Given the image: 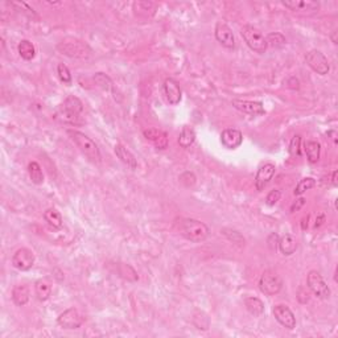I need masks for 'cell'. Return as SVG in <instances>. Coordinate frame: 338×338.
Masks as SVG:
<instances>
[{
	"instance_id": "6da1fadb",
	"label": "cell",
	"mask_w": 338,
	"mask_h": 338,
	"mask_svg": "<svg viewBox=\"0 0 338 338\" xmlns=\"http://www.w3.org/2000/svg\"><path fill=\"white\" fill-rule=\"evenodd\" d=\"M176 226H177V230L180 231V234L184 238L193 242V243L204 242L210 234V229H209L208 225L194 218L180 219Z\"/></svg>"
},
{
	"instance_id": "7a4b0ae2",
	"label": "cell",
	"mask_w": 338,
	"mask_h": 338,
	"mask_svg": "<svg viewBox=\"0 0 338 338\" xmlns=\"http://www.w3.org/2000/svg\"><path fill=\"white\" fill-rule=\"evenodd\" d=\"M67 135L70 136V139L74 141V144L77 145L85 156H87V159L91 160L93 163L99 164L102 161V155H100V151L98 148L97 143L93 140L91 138H89L87 135H85L81 131L77 130H67Z\"/></svg>"
},
{
	"instance_id": "3957f363",
	"label": "cell",
	"mask_w": 338,
	"mask_h": 338,
	"mask_svg": "<svg viewBox=\"0 0 338 338\" xmlns=\"http://www.w3.org/2000/svg\"><path fill=\"white\" fill-rule=\"evenodd\" d=\"M82 111H83V103H82V100L78 97L69 95L66 99L63 100V103L61 104L58 115H60L62 122L77 126V124H81L82 123Z\"/></svg>"
},
{
	"instance_id": "277c9868",
	"label": "cell",
	"mask_w": 338,
	"mask_h": 338,
	"mask_svg": "<svg viewBox=\"0 0 338 338\" xmlns=\"http://www.w3.org/2000/svg\"><path fill=\"white\" fill-rule=\"evenodd\" d=\"M241 34L251 50H254L255 53H259V54H263V53L267 52V40L264 37V34L259 29H257L255 26L243 25L241 29Z\"/></svg>"
},
{
	"instance_id": "5b68a950",
	"label": "cell",
	"mask_w": 338,
	"mask_h": 338,
	"mask_svg": "<svg viewBox=\"0 0 338 338\" xmlns=\"http://www.w3.org/2000/svg\"><path fill=\"white\" fill-rule=\"evenodd\" d=\"M57 49L62 54L70 57V58H79V60H87L91 56V49L87 44L79 40H63L57 45Z\"/></svg>"
},
{
	"instance_id": "8992f818",
	"label": "cell",
	"mask_w": 338,
	"mask_h": 338,
	"mask_svg": "<svg viewBox=\"0 0 338 338\" xmlns=\"http://www.w3.org/2000/svg\"><path fill=\"white\" fill-rule=\"evenodd\" d=\"M307 284L308 288L312 291L313 295H316L319 299L327 300L331 298V288L328 287L327 282L324 280L323 275L317 271H309L307 276Z\"/></svg>"
},
{
	"instance_id": "52a82bcc",
	"label": "cell",
	"mask_w": 338,
	"mask_h": 338,
	"mask_svg": "<svg viewBox=\"0 0 338 338\" xmlns=\"http://www.w3.org/2000/svg\"><path fill=\"white\" fill-rule=\"evenodd\" d=\"M259 288L264 295L274 296L279 294L283 288V280L280 276L274 271H266L263 275L260 276Z\"/></svg>"
},
{
	"instance_id": "ba28073f",
	"label": "cell",
	"mask_w": 338,
	"mask_h": 338,
	"mask_svg": "<svg viewBox=\"0 0 338 338\" xmlns=\"http://www.w3.org/2000/svg\"><path fill=\"white\" fill-rule=\"evenodd\" d=\"M305 61L308 63V66L312 69L313 71H316L317 74L325 75L329 73L331 70V66H329V61L325 57L323 52L313 49L311 52L307 53L305 56Z\"/></svg>"
},
{
	"instance_id": "9c48e42d",
	"label": "cell",
	"mask_w": 338,
	"mask_h": 338,
	"mask_svg": "<svg viewBox=\"0 0 338 338\" xmlns=\"http://www.w3.org/2000/svg\"><path fill=\"white\" fill-rule=\"evenodd\" d=\"M283 4L290 11L301 13V15H313L320 9L319 1H312V0H291V1H283Z\"/></svg>"
},
{
	"instance_id": "30bf717a",
	"label": "cell",
	"mask_w": 338,
	"mask_h": 338,
	"mask_svg": "<svg viewBox=\"0 0 338 338\" xmlns=\"http://www.w3.org/2000/svg\"><path fill=\"white\" fill-rule=\"evenodd\" d=\"M34 264V254L29 249H19L12 257V266L19 271H29Z\"/></svg>"
},
{
	"instance_id": "8fae6325",
	"label": "cell",
	"mask_w": 338,
	"mask_h": 338,
	"mask_svg": "<svg viewBox=\"0 0 338 338\" xmlns=\"http://www.w3.org/2000/svg\"><path fill=\"white\" fill-rule=\"evenodd\" d=\"M57 323L63 329H78L83 324V319L75 308H69L57 319Z\"/></svg>"
},
{
	"instance_id": "7c38bea8",
	"label": "cell",
	"mask_w": 338,
	"mask_h": 338,
	"mask_svg": "<svg viewBox=\"0 0 338 338\" xmlns=\"http://www.w3.org/2000/svg\"><path fill=\"white\" fill-rule=\"evenodd\" d=\"M214 34L219 44L225 46L226 49H234L235 48V37L233 33V29L227 25L225 21H218L214 29Z\"/></svg>"
},
{
	"instance_id": "4fadbf2b",
	"label": "cell",
	"mask_w": 338,
	"mask_h": 338,
	"mask_svg": "<svg viewBox=\"0 0 338 338\" xmlns=\"http://www.w3.org/2000/svg\"><path fill=\"white\" fill-rule=\"evenodd\" d=\"M272 313H274L276 321L284 328H287V329L292 331L296 327V317H295L294 312L287 305H276L272 309Z\"/></svg>"
},
{
	"instance_id": "5bb4252c",
	"label": "cell",
	"mask_w": 338,
	"mask_h": 338,
	"mask_svg": "<svg viewBox=\"0 0 338 338\" xmlns=\"http://www.w3.org/2000/svg\"><path fill=\"white\" fill-rule=\"evenodd\" d=\"M231 104L239 111L245 112V114H250V115H263L266 112L263 103L258 102V100L234 99L231 102Z\"/></svg>"
},
{
	"instance_id": "9a60e30c",
	"label": "cell",
	"mask_w": 338,
	"mask_h": 338,
	"mask_svg": "<svg viewBox=\"0 0 338 338\" xmlns=\"http://www.w3.org/2000/svg\"><path fill=\"white\" fill-rule=\"evenodd\" d=\"M276 172V167L271 163L263 164L262 167L258 169L257 177H255V188L258 190H263L268 185V182L271 181L274 175Z\"/></svg>"
},
{
	"instance_id": "2e32d148",
	"label": "cell",
	"mask_w": 338,
	"mask_h": 338,
	"mask_svg": "<svg viewBox=\"0 0 338 338\" xmlns=\"http://www.w3.org/2000/svg\"><path fill=\"white\" fill-rule=\"evenodd\" d=\"M143 135L147 140H149L151 143L155 144L157 149H165L169 144V140H168V134L165 131H161L159 128H145L143 131Z\"/></svg>"
},
{
	"instance_id": "e0dca14e",
	"label": "cell",
	"mask_w": 338,
	"mask_h": 338,
	"mask_svg": "<svg viewBox=\"0 0 338 338\" xmlns=\"http://www.w3.org/2000/svg\"><path fill=\"white\" fill-rule=\"evenodd\" d=\"M221 143L227 149L238 148L239 145L243 143V135L237 128H226L221 134Z\"/></svg>"
},
{
	"instance_id": "ac0fdd59",
	"label": "cell",
	"mask_w": 338,
	"mask_h": 338,
	"mask_svg": "<svg viewBox=\"0 0 338 338\" xmlns=\"http://www.w3.org/2000/svg\"><path fill=\"white\" fill-rule=\"evenodd\" d=\"M164 93H165L168 102L173 104V106H176V104H179L181 102L182 91L179 82L176 81V79L167 78L164 81Z\"/></svg>"
},
{
	"instance_id": "d6986e66",
	"label": "cell",
	"mask_w": 338,
	"mask_h": 338,
	"mask_svg": "<svg viewBox=\"0 0 338 338\" xmlns=\"http://www.w3.org/2000/svg\"><path fill=\"white\" fill-rule=\"evenodd\" d=\"M298 239L295 238L294 235L286 234L279 239V250L286 257H290V255L295 254V251L298 250Z\"/></svg>"
},
{
	"instance_id": "ffe728a7",
	"label": "cell",
	"mask_w": 338,
	"mask_h": 338,
	"mask_svg": "<svg viewBox=\"0 0 338 338\" xmlns=\"http://www.w3.org/2000/svg\"><path fill=\"white\" fill-rule=\"evenodd\" d=\"M115 155L118 156V159H119L122 163L126 164L127 167L131 168L132 171L138 168V160H136V157H135L124 145L122 144L115 145Z\"/></svg>"
},
{
	"instance_id": "44dd1931",
	"label": "cell",
	"mask_w": 338,
	"mask_h": 338,
	"mask_svg": "<svg viewBox=\"0 0 338 338\" xmlns=\"http://www.w3.org/2000/svg\"><path fill=\"white\" fill-rule=\"evenodd\" d=\"M34 291L40 301H46L52 296V283L48 279H40L34 284Z\"/></svg>"
},
{
	"instance_id": "7402d4cb",
	"label": "cell",
	"mask_w": 338,
	"mask_h": 338,
	"mask_svg": "<svg viewBox=\"0 0 338 338\" xmlns=\"http://www.w3.org/2000/svg\"><path fill=\"white\" fill-rule=\"evenodd\" d=\"M12 300L17 307H24L29 301V290L26 286H16L12 290Z\"/></svg>"
},
{
	"instance_id": "603a6c76",
	"label": "cell",
	"mask_w": 338,
	"mask_h": 338,
	"mask_svg": "<svg viewBox=\"0 0 338 338\" xmlns=\"http://www.w3.org/2000/svg\"><path fill=\"white\" fill-rule=\"evenodd\" d=\"M135 15L139 17H149L155 13L156 5L152 1H135L134 3Z\"/></svg>"
},
{
	"instance_id": "cb8c5ba5",
	"label": "cell",
	"mask_w": 338,
	"mask_h": 338,
	"mask_svg": "<svg viewBox=\"0 0 338 338\" xmlns=\"http://www.w3.org/2000/svg\"><path fill=\"white\" fill-rule=\"evenodd\" d=\"M44 219L46 221L49 226H52L53 229H61L63 225V219L61 213L54 208L46 209L44 213Z\"/></svg>"
},
{
	"instance_id": "d4e9b609",
	"label": "cell",
	"mask_w": 338,
	"mask_h": 338,
	"mask_svg": "<svg viewBox=\"0 0 338 338\" xmlns=\"http://www.w3.org/2000/svg\"><path fill=\"white\" fill-rule=\"evenodd\" d=\"M196 141V132L192 127L184 126L179 136V144L181 148H189Z\"/></svg>"
},
{
	"instance_id": "484cf974",
	"label": "cell",
	"mask_w": 338,
	"mask_h": 338,
	"mask_svg": "<svg viewBox=\"0 0 338 338\" xmlns=\"http://www.w3.org/2000/svg\"><path fill=\"white\" fill-rule=\"evenodd\" d=\"M17 52H19L22 60L25 61L33 60L34 56H36V48H34V45L29 40L20 41L19 45H17Z\"/></svg>"
},
{
	"instance_id": "4316f807",
	"label": "cell",
	"mask_w": 338,
	"mask_h": 338,
	"mask_svg": "<svg viewBox=\"0 0 338 338\" xmlns=\"http://www.w3.org/2000/svg\"><path fill=\"white\" fill-rule=\"evenodd\" d=\"M305 153L308 157L309 163H317L320 160V153H321V145L319 141L309 140L305 143Z\"/></svg>"
},
{
	"instance_id": "83f0119b",
	"label": "cell",
	"mask_w": 338,
	"mask_h": 338,
	"mask_svg": "<svg viewBox=\"0 0 338 338\" xmlns=\"http://www.w3.org/2000/svg\"><path fill=\"white\" fill-rule=\"evenodd\" d=\"M245 305L247 311H249L253 316H262L264 313V304L263 301L258 298H246Z\"/></svg>"
},
{
	"instance_id": "f1b7e54d",
	"label": "cell",
	"mask_w": 338,
	"mask_h": 338,
	"mask_svg": "<svg viewBox=\"0 0 338 338\" xmlns=\"http://www.w3.org/2000/svg\"><path fill=\"white\" fill-rule=\"evenodd\" d=\"M93 79L95 82V85L102 90H104V91H114V82H112V79L107 74L99 71V73L94 74Z\"/></svg>"
},
{
	"instance_id": "f546056e",
	"label": "cell",
	"mask_w": 338,
	"mask_h": 338,
	"mask_svg": "<svg viewBox=\"0 0 338 338\" xmlns=\"http://www.w3.org/2000/svg\"><path fill=\"white\" fill-rule=\"evenodd\" d=\"M28 173H29V177L32 180L33 184L36 185H40L44 182V173H42V169H41L40 164L36 163V161H32L28 165Z\"/></svg>"
},
{
	"instance_id": "4dcf8cb0",
	"label": "cell",
	"mask_w": 338,
	"mask_h": 338,
	"mask_svg": "<svg viewBox=\"0 0 338 338\" xmlns=\"http://www.w3.org/2000/svg\"><path fill=\"white\" fill-rule=\"evenodd\" d=\"M266 40H267L268 46H271V48L274 49H282L284 48L287 44L286 37H284L282 33H279V32H271V33H268L267 36H266Z\"/></svg>"
},
{
	"instance_id": "1f68e13d",
	"label": "cell",
	"mask_w": 338,
	"mask_h": 338,
	"mask_svg": "<svg viewBox=\"0 0 338 338\" xmlns=\"http://www.w3.org/2000/svg\"><path fill=\"white\" fill-rule=\"evenodd\" d=\"M317 184V181L313 177H305V179L300 180V182L296 186V189H295V196H301V194H304L307 190L312 189L315 188Z\"/></svg>"
},
{
	"instance_id": "d6a6232c",
	"label": "cell",
	"mask_w": 338,
	"mask_h": 338,
	"mask_svg": "<svg viewBox=\"0 0 338 338\" xmlns=\"http://www.w3.org/2000/svg\"><path fill=\"white\" fill-rule=\"evenodd\" d=\"M57 74L60 77L61 82L66 83V85H70L71 81H73L70 70H69V67H67L65 63H58V65H57Z\"/></svg>"
},
{
	"instance_id": "836d02e7",
	"label": "cell",
	"mask_w": 338,
	"mask_h": 338,
	"mask_svg": "<svg viewBox=\"0 0 338 338\" xmlns=\"http://www.w3.org/2000/svg\"><path fill=\"white\" fill-rule=\"evenodd\" d=\"M221 233H222L229 241H233L234 243H237V245H245V238L242 237L241 233H238V231L231 230V229H223V230H221Z\"/></svg>"
},
{
	"instance_id": "e575fe53",
	"label": "cell",
	"mask_w": 338,
	"mask_h": 338,
	"mask_svg": "<svg viewBox=\"0 0 338 338\" xmlns=\"http://www.w3.org/2000/svg\"><path fill=\"white\" fill-rule=\"evenodd\" d=\"M290 155L294 157L301 156V136L295 135L290 143Z\"/></svg>"
},
{
	"instance_id": "d590c367",
	"label": "cell",
	"mask_w": 338,
	"mask_h": 338,
	"mask_svg": "<svg viewBox=\"0 0 338 338\" xmlns=\"http://www.w3.org/2000/svg\"><path fill=\"white\" fill-rule=\"evenodd\" d=\"M280 197H282V192H280V190L278 189L271 190V192L267 194V197H266V204H267L268 206H274L275 204H278V201L280 200Z\"/></svg>"
},
{
	"instance_id": "8d00e7d4",
	"label": "cell",
	"mask_w": 338,
	"mask_h": 338,
	"mask_svg": "<svg viewBox=\"0 0 338 338\" xmlns=\"http://www.w3.org/2000/svg\"><path fill=\"white\" fill-rule=\"evenodd\" d=\"M279 235L276 234V233H272L271 235H270V237H268V239H267V243H268V247H270V250H271V251H274V253H275L276 250L279 249Z\"/></svg>"
},
{
	"instance_id": "74e56055",
	"label": "cell",
	"mask_w": 338,
	"mask_h": 338,
	"mask_svg": "<svg viewBox=\"0 0 338 338\" xmlns=\"http://www.w3.org/2000/svg\"><path fill=\"white\" fill-rule=\"evenodd\" d=\"M286 83L287 87H290L292 90H299V87H300V82H299V79L296 77H290L286 81Z\"/></svg>"
},
{
	"instance_id": "f35d334b",
	"label": "cell",
	"mask_w": 338,
	"mask_h": 338,
	"mask_svg": "<svg viewBox=\"0 0 338 338\" xmlns=\"http://www.w3.org/2000/svg\"><path fill=\"white\" fill-rule=\"evenodd\" d=\"M304 205H305L304 198H299V200L295 201L294 204H292V206H291V212H292V213L298 212V210H300V209L303 208Z\"/></svg>"
},
{
	"instance_id": "ab89813d",
	"label": "cell",
	"mask_w": 338,
	"mask_h": 338,
	"mask_svg": "<svg viewBox=\"0 0 338 338\" xmlns=\"http://www.w3.org/2000/svg\"><path fill=\"white\" fill-rule=\"evenodd\" d=\"M324 222H325V214H320L319 218L316 219V225H315V227H320Z\"/></svg>"
},
{
	"instance_id": "60d3db41",
	"label": "cell",
	"mask_w": 338,
	"mask_h": 338,
	"mask_svg": "<svg viewBox=\"0 0 338 338\" xmlns=\"http://www.w3.org/2000/svg\"><path fill=\"white\" fill-rule=\"evenodd\" d=\"M337 175H338V172L337 171H333L332 172V185L333 186H337Z\"/></svg>"
},
{
	"instance_id": "b9f144b4",
	"label": "cell",
	"mask_w": 338,
	"mask_h": 338,
	"mask_svg": "<svg viewBox=\"0 0 338 338\" xmlns=\"http://www.w3.org/2000/svg\"><path fill=\"white\" fill-rule=\"evenodd\" d=\"M328 135H329V136H332V140H333V143H335V144H337V132H336L335 130H332V131H329V132H328Z\"/></svg>"
}]
</instances>
